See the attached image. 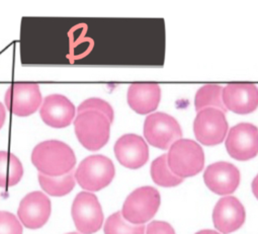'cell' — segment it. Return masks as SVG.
<instances>
[{
	"label": "cell",
	"mask_w": 258,
	"mask_h": 234,
	"mask_svg": "<svg viewBox=\"0 0 258 234\" xmlns=\"http://www.w3.org/2000/svg\"><path fill=\"white\" fill-rule=\"evenodd\" d=\"M35 167L48 177H62L71 172L76 164L73 149L59 140L39 143L32 152Z\"/></svg>",
	"instance_id": "1"
},
{
	"label": "cell",
	"mask_w": 258,
	"mask_h": 234,
	"mask_svg": "<svg viewBox=\"0 0 258 234\" xmlns=\"http://www.w3.org/2000/svg\"><path fill=\"white\" fill-rule=\"evenodd\" d=\"M74 129L80 144L89 151H96L108 142L110 122L99 111L86 110L75 116Z\"/></svg>",
	"instance_id": "2"
},
{
	"label": "cell",
	"mask_w": 258,
	"mask_h": 234,
	"mask_svg": "<svg viewBox=\"0 0 258 234\" xmlns=\"http://www.w3.org/2000/svg\"><path fill=\"white\" fill-rule=\"evenodd\" d=\"M170 170L178 178L184 179L197 176L205 165V153L196 141L179 139L174 142L167 154Z\"/></svg>",
	"instance_id": "3"
},
{
	"label": "cell",
	"mask_w": 258,
	"mask_h": 234,
	"mask_svg": "<svg viewBox=\"0 0 258 234\" xmlns=\"http://www.w3.org/2000/svg\"><path fill=\"white\" fill-rule=\"evenodd\" d=\"M115 169L112 161L104 155H91L83 159L74 172L78 185L88 192H98L113 180Z\"/></svg>",
	"instance_id": "4"
},
{
	"label": "cell",
	"mask_w": 258,
	"mask_h": 234,
	"mask_svg": "<svg viewBox=\"0 0 258 234\" xmlns=\"http://www.w3.org/2000/svg\"><path fill=\"white\" fill-rule=\"evenodd\" d=\"M160 206V194L153 187H142L132 192L125 199L121 215L133 225H144L157 213Z\"/></svg>",
	"instance_id": "5"
},
{
	"label": "cell",
	"mask_w": 258,
	"mask_h": 234,
	"mask_svg": "<svg viewBox=\"0 0 258 234\" xmlns=\"http://www.w3.org/2000/svg\"><path fill=\"white\" fill-rule=\"evenodd\" d=\"M144 136L150 145L159 149H168L181 139L182 131L173 116L165 112H154L145 120Z\"/></svg>",
	"instance_id": "6"
},
{
	"label": "cell",
	"mask_w": 258,
	"mask_h": 234,
	"mask_svg": "<svg viewBox=\"0 0 258 234\" xmlns=\"http://www.w3.org/2000/svg\"><path fill=\"white\" fill-rule=\"evenodd\" d=\"M71 214L74 224L82 234H93L103 224V212L97 197L90 192L79 193L73 201Z\"/></svg>",
	"instance_id": "7"
},
{
	"label": "cell",
	"mask_w": 258,
	"mask_h": 234,
	"mask_svg": "<svg viewBox=\"0 0 258 234\" xmlns=\"http://www.w3.org/2000/svg\"><path fill=\"white\" fill-rule=\"evenodd\" d=\"M194 132L198 141L204 145L214 146L222 143L228 132L225 112L214 107L198 111Z\"/></svg>",
	"instance_id": "8"
},
{
	"label": "cell",
	"mask_w": 258,
	"mask_h": 234,
	"mask_svg": "<svg viewBox=\"0 0 258 234\" xmlns=\"http://www.w3.org/2000/svg\"><path fill=\"white\" fill-rule=\"evenodd\" d=\"M5 101L12 113L18 116H29L40 108L43 97L37 83L18 82L8 88Z\"/></svg>",
	"instance_id": "9"
},
{
	"label": "cell",
	"mask_w": 258,
	"mask_h": 234,
	"mask_svg": "<svg viewBox=\"0 0 258 234\" xmlns=\"http://www.w3.org/2000/svg\"><path fill=\"white\" fill-rule=\"evenodd\" d=\"M226 149L236 160H249L258 154V128L249 123L232 127L226 139Z\"/></svg>",
	"instance_id": "10"
},
{
	"label": "cell",
	"mask_w": 258,
	"mask_h": 234,
	"mask_svg": "<svg viewBox=\"0 0 258 234\" xmlns=\"http://www.w3.org/2000/svg\"><path fill=\"white\" fill-rule=\"evenodd\" d=\"M51 210V201L44 193L32 192L21 201L18 216L25 227L39 229L48 222Z\"/></svg>",
	"instance_id": "11"
},
{
	"label": "cell",
	"mask_w": 258,
	"mask_h": 234,
	"mask_svg": "<svg viewBox=\"0 0 258 234\" xmlns=\"http://www.w3.org/2000/svg\"><path fill=\"white\" fill-rule=\"evenodd\" d=\"M76 113L75 105L62 94H51L45 97L40 108L43 122L52 128H66L73 122Z\"/></svg>",
	"instance_id": "12"
},
{
	"label": "cell",
	"mask_w": 258,
	"mask_h": 234,
	"mask_svg": "<svg viewBox=\"0 0 258 234\" xmlns=\"http://www.w3.org/2000/svg\"><path fill=\"white\" fill-rule=\"evenodd\" d=\"M114 154L122 166L137 169L147 163L149 159V148L141 136L125 134L115 142Z\"/></svg>",
	"instance_id": "13"
},
{
	"label": "cell",
	"mask_w": 258,
	"mask_h": 234,
	"mask_svg": "<svg viewBox=\"0 0 258 234\" xmlns=\"http://www.w3.org/2000/svg\"><path fill=\"white\" fill-rule=\"evenodd\" d=\"M222 99L226 109L247 114L258 107V87L253 83H230L223 88Z\"/></svg>",
	"instance_id": "14"
},
{
	"label": "cell",
	"mask_w": 258,
	"mask_h": 234,
	"mask_svg": "<svg viewBox=\"0 0 258 234\" xmlns=\"http://www.w3.org/2000/svg\"><path fill=\"white\" fill-rule=\"evenodd\" d=\"M204 181L213 193L226 196L234 193L239 187L240 171L232 163L219 161L207 167Z\"/></svg>",
	"instance_id": "15"
},
{
	"label": "cell",
	"mask_w": 258,
	"mask_h": 234,
	"mask_svg": "<svg viewBox=\"0 0 258 234\" xmlns=\"http://www.w3.org/2000/svg\"><path fill=\"white\" fill-rule=\"evenodd\" d=\"M246 212L235 197H224L218 201L213 211V222L217 230L229 234L238 230L245 222Z\"/></svg>",
	"instance_id": "16"
},
{
	"label": "cell",
	"mask_w": 258,
	"mask_h": 234,
	"mask_svg": "<svg viewBox=\"0 0 258 234\" xmlns=\"http://www.w3.org/2000/svg\"><path fill=\"white\" fill-rule=\"evenodd\" d=\"M126 98L133 110L146 114L158 107L161 89L157 83H133L127 89Z\"/></svg>",
	"instance_id": "17"
},
{
	"label": "cell",
	"mask_w": 258,
	"mask_h": 234,
	"mask_svg": "<svg viewBox=\"0 0 258 234\" xmlns=\"http://www.w3.org/2000/svg\"><path fill=\"white\" fill-rule=\"evenodd\" d=\"M24 176V167L17 155L8 151H0V188L18 185Z\"/></svg>",
	"instance_id": "18"
},
{
	"label": "cell",
	"mask_w": 258,
	"mask_h": 234,
	"mask_svg": "<svg viewBox=\"0 0 258 234\" xmlns=\"http://www.w3.org/2000/svg\"><path fill=\"white\" fill-rule=\"evenodd\" d=\"M38 179L44 192L53 197H63L68 195L74 189L76 184L73 171L62 177H48L39 173Z\"/></svg>",
	"instance_id": "19"
},
{
	"label": "cell",
	"mask_w": 258,
	"mask_h": 234,
	"mask_svg": "<svg viewBox=\"0 0 258 234\" xmlns=\"http://www.w3.org/2000/svg\"><path fill=\"white\" fill-rule=\"evenodd\" d=\"M222 93H223V87L220 85H217V84L204 85L198 90L196 94V98H195L196 109L200 111L204 108L214 107L226 112L227 109L222 99Z\"/></svg>",
	"instance_id": "20"
},
{
	"label": "cell",
	"mask_w": 258,
	"mask_h": 234,
	"mask_svg": "<svg viewBox=\"0 0 258 234\" xmlns=\"http://www.w3.org/2000/svg\"><path fill=\"white\" fill-rule=\"evenodd\" d=\"M151 177L156 185L164 188L176 187L183 182V179L178 178L170 170L166 154L161 155L152 162Z\"/></svg>",
	"instance_id": "21"
},
{
	"label": "cell",
	"mask_w": 258,
	"mask_h": 234,
	"mask_svg": "<svg viewBox=\"0 0 258 234\" xmlns=\"http://www.w3.org/2000/svg\"><path fill=\"white\" fill-rule=\"evenodd\" d=\"M144 225H133L125 221L121 212L110 215L104 224V234H145Z\"/></svg>",
	"instance_id": "22"
},
{
	"label": "cell",
	"mask_w": 258,
	"mask_h": 234,
	"mask_svg": "<svg viewBox=\"0 0 258 234\" xmlns=\"http://www.w3.org/2000/svg\"><path fill=\"white\" fill-rule=\"evenodd\" d=\"M86 110L99 111L106 116L108 121L110 122V124L113 122L114 112H113L111 105L107 101H105L101 98L92 97V98H88V99L84 100L82 103H80L77 108V112L79 113V112L86 111Z\"/></svg>",
	"instance_id": "23"
},
{
	"label": "cell",
	"mask_w": 258,
	"mask_h": 234,
	"mask_svg": "<svg viewBox=\"0 0 258 234\" xmlns=\"http://www.w3.org/2000/svg\"><path fill=\"white\" fill-rule=\"evenodd\" d=\"M0 234H23V226L13 213L0 211Z\"/></svg>",
	"instance_id": "24"
},
{
	"label": "cell",
	"mask_w": 258,
	"mask_h": 234,
	"mask_svg": "<svg viewBox=\"0 0 258 234\" xmlns=\"http://www.w3.org/2000/svg\"><path fill=\"white\" fill-rule=\"evenodd\" d=\"M146 234H175L173 227L164 221H153L146 228Z\"/></svg>",
	"instance_id": "25"
},
{
	"label": "cell",
	"mask_w": 258,
	"mask_h": 234,
	"mask_svg": "<svg viewBox=\"0 0 258 234\" xmlns=\"http://www.w3.org/2000/svg\"><path fill=\"white\" fill-rule=\"evenodd\" d=\"M6 118H7L6 107H5V105L2 102H0V129L4 127L5 122H6Z\"/></svg>",
	"instance_id": "26"
},
{
	"label": "cell",
	"mask_w": 258,
	"mask_h": 234,
	"mask_svg": "<svg viewBox=\"0 0 258 234\" xmlns=\"http://www.w3.org/2000/svg\"><path fill=\"white\" fill-rule=\"evenodd\" d=\"M252 192L254 196L258 199V176L252 182Z\"/></svg>",
	"instance_id": "27"
},
{
	"label": "cell",
	"mask_w": 258,
	"mask_h": 234,
	"mask_svg": "<svg viewBox=\"0 0 258 234\" xmlns=\"http://www.w3.org/2000/svg\"><path fill=\"white\" fill-rule=\"evenodd\" d=\"M196 234H220L219 232L215 231V230H210V229H207V230H201L199 232H197Z\"/></svg>",
	"instance_id": "28"
},
{
	"label": "cell",
	"mask_w": 258,
	"mask_h": 234,
	"mask_svg": "<svg viewBox=\"0 0 258 234\" xmlns=\"http://www.w3.org/2000/svg\"><path fill=\"white\" fill-rule=\"evenodd\" d=\"M67 234H80V233H77V232H70V233H67Z\"/></svg>",
	"instance_id": "29"
}]
</instances>
